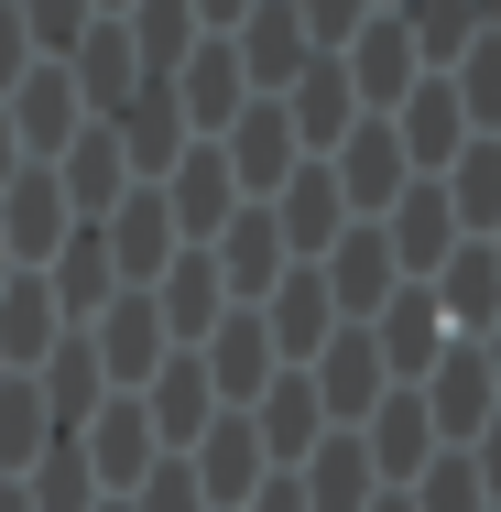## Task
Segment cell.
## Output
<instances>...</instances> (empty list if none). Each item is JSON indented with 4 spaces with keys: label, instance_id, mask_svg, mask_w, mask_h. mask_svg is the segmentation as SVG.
<instances>
[{
    "label": "cell",
    "instance_id": "8fae6325",
    "mask_svg": "<svg viewBox=\"0 0 501 512\" xmlns=\"http://www.w3.org/2000/svg\"><path fill=\"white\" fill-rule=\"evenodd\" d=\"M327 175H338V207H349V218H393V197L414 186V164H403L393 120H360V131L327 153Z\"/></svg>",
    "mask_w": 501,
    "mask_h": 512
},
{
    "label": "cell",
    "instance_id": "bcb514c9",
    "mask_svg": "<svg viewBox=\"0 0 501 512\" xmlns=\"http://www.w3.org/2000/svg\"><path fill=\"white\" fill-rule=\"evenodd\" d=\"M480 360H491V393H501V316L480 327Z\"/></svg>",
    "mask_w": 501,
    "mask_h": 512
},
{
    "label": "cell",
    "instance_id": "30bf717a",
    "mask_svg": "<svg viewBox=\"0 0 501 512\" xmlns=\"http://www.w3.org/2000/svg\"><path fill=\"white\" fill-rule=\"evenodd\" d=\"M425 393V414H436V447H469L480 425L501 414V393H491V360H480V338H447V360L414 382Z\"/></svg>",
    "mask_w": 501,
    "mask_h": 512
},
{
    "label": "cell",
    "instance_id": "f546056e",
    "mask_svg": "<svg viewBox=\"0 0 501 512\" xmlns=\"http://www.w3.org/2000/svg\"><path fill=\"white\" fill-rule=\"evenodd\" d=\"M44 284H55V306H66V327H88V316L120 295V273H109V240H99V218H77L66 229V251L44 262Z\"/></svg>",
    "mask_w": 501,
    "mask_h": 512
},
{
    "label": "cell",
    "instance_id": "5bb4252c",
    "mask_svg": "<svg viewBox=\"0 0 501 512\" xmlns=\"http://www.w3.org/2000/svg\"><path fill=\"white\" fill-rule=\"evenodd\" d=\"M393 142H403V164H414V175H447L480 131H469V109H458V88H447V77H414V99L393 109Z\"/></svg>",
    "mask_w": 501,
    "mask_h": 512
},
{
    "label": "cell",
    "instance_id": "52a82bcc",
    "mask_svg": "<svg viewBox=\"0 0 501 512\" xmlns=\"http://www.w3.org/2000/svg\"><path fill=\"white\" fill-rule=\"evenodd\" d=\"M0 120H11L22 164H55V153H66V142L88 131V99H77V77H66V66L44 55V66H33V77H22L11 99H0Z\"/></svg>",
    "mask_w": 501,
    "mask_h": 512
},
{
    "label": "cell",
    "instance_id": "8992f818",
    "mask_svg": "<svg viewBox=\"0 0 501 512\" xmlns=\"http://www.w3.org/2000/svg\"><path fill=\"white\" fill-rule=\"evenodd\" d=\"M66 229H77V207L55 186V164H22V175L0 186V251H11V273H44V262L66 251Z\"/></svg>",
    "mask_w": 501,
    "mask_h": 512
},
{
    "label": "cell",
    "instance_id": "7dc6e473",
    "mask_svg": "<svg viewBox=\"0 0 501 512\" xmlns=\"http://www.w3.org/2000/svg\"><path fill=\"white\" fill-rule=\"evenodd\" d=\"M11 175H22V142H11V120H0V186H11Z\"/></svg>",
    "mask_w": 501,
    "mask_h": 512
},
{
    "label": "cell",
    "instance_id": "484cf974",
    "mask_svg": "<svg viewBox=\"0 0 501 512\" xmlns=\"http://www.w3.org/2000/svg\"><path fill=\"white\" fill-rule=\"evenodd\" d=\"M251 436H262V458H273V469H305V458H316V436H327L316 382H305V371H273V393L251 404Z\"/></svg>",
    "mask_w": 501,
    "mask_h": 512
},
{
    "label": "cell",
    "instance_id": "9f6ffc18",
    "mask_svg": "<svg viewBox=\"0 0 501 512\" xmlns=\"http://www.w3.org/2000/svg\"><path fill=\"white\" fill-rule=\"evenodd\" d=\"M99 512H131V502H99Z\"/></svg>",
    "mask_w": 501,
    "mask_h": 512
},
{
    "label": "cell",
    "instance_id": "4dcf8cb0",
    "mask_svg": "<svg viewBox=\"0 0 501 512\" xmlns=\"http://www.w3.org/2000/svg\"><path fill=\"white\" fill-rule=\"evenodd\" d=\"M66 77H77V99H88V120H109V109L142 88V55H131V33L120 22H88V44L66 55Z\"/></svg>",
    "mask_w": 501,
    "mask_h": 512
},
{
    "label": "cell",
    "instance_id": "ba28073f",
    "mask_svg": "<svg viewBox=\"0 0 501 512\" xmlns=\"http://www.w3.org/2000/svg\"><path fill=\"white\" fill-rule=\"evenodd\" d=\"M349 436L371 447V480H382V491H414V480H425V458H436V414H425L414 382H393V393L371 404V425H349Z\"/></svg>",
    "mask_w": 501,
    "mask_h": 512
},
{
    "label": "cell",
    "instance_id": "d6a6232c",
    "mask_svg": "<svg viewBox=\"0 0 501 512\" xmlns=\"http://www.w3.org/2000/svg\"><path fill=\"white\" fill-rule=\"evenodd\" d=\"M436 186H447V207H458V240H491L501 229V142H469Z\"/></svg>",
    "mask_w": 501,
    "mask_h": 512
},
{
    "label": "cell",
    "instance_id": "f907efd6",
    "mask_svg": "<svg viewBox=\"0 0 501 512\" xmlns=\"http://www.w3.org/2000/svg\"><path fill=\"white\" fill-rule=\"evenodd\" d=\"M371 512H414V502H403V491H382V502H371Z\"/></svg>",
    "mask_w": 501,
    "mask_h": 512
},
{
    "label": "cell",
    "instance_id": "7a4b0ae2",
    "mask_svg": "<svg viewBox=\"0 0 501 512\" xmlns=\"http://www.w3.org/2000/svg\"><path fill=\"white\" fill-rule=\"evenodd\" d=\"M77 338H88V360H99V382H109V393H142V382H153V371L175 360V338H164L153 295H109V306L88 316Z\"/></svg>",
    "mask_w": 501,
    "mask_h": 512
},
{
    "label": "cell",
    "instance_id": "44dd1931",
    "mask_svg": "<svg viewBox=\"0 0 501 512\" xmlns=\"http://www.w3.org/2000/svg\"><path fill=\"white\" fill-rule=\"evenodd\" d=\"M262 327H273V360L284 371H305L327 338H338V306H327V284H316V262H295L273 295H262Z\"/></svg>",
    "mask_w": 501,
    "mask_h": 512
},
{
    "label": "cell",
    "instance_id": "681fc988",
    "mask_svg": "<svg viewBox=\"0 0 501 512\" xmlns=\"http://www.w3.org/2000/svg\"><path fill=\"white\" fill-rule=\"evenodd\" d=\"M469 11H480V33H501V0H469Z\"/></svg>",
    "mask_w": 501,
    "mask_h": 512
},
{
    "label": "cell",
    "instance_id": "1f68e13d",
    "mask_svg": "<svg viewBox=\"0 0 501 512\" xmlns=\"http://www.w3.org/2000/svg\"><path fill=\"white\" fill-rule=\"evenodd\" d=\"M120 33H131V55H142V77H153V88H175V66L207 44L186 0H131V11H120Z\"/></svg>",
    "mask_w": 501,
    "mask_h": 512
},
{
    "label": "cell",
    "instance_id": "d6986e66",
    "mask_svg": "<svg viewBox=\"0 0 501 512\" xmlns=\"http://www.w3.org/2000/svg\"><path fill=\"white\" fill-rule=\"evenodd\" d=\"M229 55H240V77H251V99H284L305 66H316V44H305V22L284 11V0H262V11L229 33Z\"/></svg>",
    "mask_w": 501,
    "mask_h": 512
},
{
    "label": "cell",
    "instance_id": "f1b7e54d",
    "mask_svg": "<svg viewBox=\"0 0 501 512\" xmlns=\"http://www.w3.org/2000/svg\"><path fill=\"white\" fill-rule=\"evenodd\" d=\"M295 480H305V502H316V512H371V502H382V480H371V447H360L349 425H327V436H316V458H305Z\"/></svg>",
    "mask_w": 501,
    "mask_h": 512
},
{
    "label": "cell",
    "instance_id": "5b68a950",
    "mask_svg": "<svg viewBox=\"0 0 501 512\" xmlns=\"http://www.w3.org/2000/svg\"><path fill=\"white\" fill-rule=\"evenodd\" d=\"M77 458H88L99 502H131V491H142V469L164 458V447H153V414H142V393H109V404L77 425Z\"/></svg>",
    "mask_w": 501,
    "mask_h": 512
},
{
    "label": "cell",
    "instance_id": "4fadbf2b",
    "mask_svg": "<svg viewBox=\"0 0 501 512\" xmlns=\"http://www.w3.org/2000/svg\"><path fill=\"white\" fill-rule=\"evenodd\" d=\"M382 240H393L403 284H436V273H447V251H458V207H447V186H436V175H414V186L393 197V218H382Z\"/></svg>",
    "mask_w": 501,
    "mask_h": 512
},
{
    "label": "cell",
    "instance_id": "d4e9b609",
    "mask_svg": "<svg viewBox=\"0 0 501 512\" xmlns=\"http://www.w3.org/2000/svg\"><path fill=\"white\" fill-rule=\"evenodd\" d=\"M153 316H164V338H175V349H207V327L229 316L218 262H207V251H175V262H164V284H153Z\"/></svg>",
    "mask_w": 501,
    "mask_h": 512
},
{
    "label": "cell",
    "instance_id": "7bdbcfd3",
    "mask_svg": "<svg viewBox=\"0 0 501 512\" xmlns=\"http://www.w3.org/2000/svg\"><path fill=\"white\" fill-rule=\"evenodd\" d=\"M469 469H480V491H491V512H501V414L469 436Z\"/></svg>",
    "mask_w": 501,
    "mask_h": 512
},
{
    "label": "cell",
    "instance_id": "9c48e42d",
    "mask_svg": "<svg viewBox=\"0 0 501 512\" xmlns=\"http://www.w3.org/2000/svg\"><path fill=\"white\" fill-rule=\"evenodd\" d=\"M218 153H229V175H240V197H251V207L273 197L295 164H316V153L295 142V120H284V99H251L229 131H218Z\"/></svg>",
    "mask_w": 501,
    "mask_h": 512
},
{
    "label": "cell",
    "instance_id": "836d02e7",
    "mask_svg": "<svg viewBox=\"0 0 501 512\" xmlns=\"http://www.w3.org/2000/svg\"><path fill=\"white\" fill-rule=\"evenodd\" d=\"M44 447H55V414H44V382H33V371H11V382H0V480H22V469L44 458Z\"/></svg>",
    "mask_w": 501,
    "mask_h": 512
},
{
    "label": "cell",
    "instance_id": "11a10c76",
    "mask_svg": "<svg viewBox=\"0 0 501 512\" xmlns=\"http://www.w3.org/2000/svg\"><path fill=\"white\" fill-rule=\"evenodd\" d=\"M491 262H501V229H491Z\"/></svg>",
    "mask_w": 501,
    "mask_h": 512
},
{
    "label": "cell",
    "instance_id": "e575fe53",
    "mask_svg": "<svg viewBox=\"0 0 501 512\" xmlns=\"http://www.w3.org/2000/svg\"><path fill=\"white\" fill-rule=\"evenodd\" d=\"M393 22L414 33V55H425V77H447V66H458V55L480 44V11H469V0H403Z\"/></svg>",
    "mask_w": 501,
    "mask_h": 512
},
{
    "label": "cell",
    "instance_id": "f35d334b",
    "mask_svg": "<svg viewBox=\"0 0 501 512\" xmlns=\"http://www.w3.org/2000/svg\"><path fill=\"white\" fill-rule=\"evenodd\" d=\"M11 11H22L33 55H55V66H66V55L88 44V22H99V0H11Z\"/></svg>",
    "mask_w": 501,
    "mask_h": 512
},
{
    "label": "cell",
    "instance_id": "8d00e7d4",
    "mask_svg": "<svg viewBox=\"0 0 501 512\" xmlns=\"http://www.w3.org/2000/svg\"><path fill=\"white\" fill-rule=\"evenodd\" d=\"M447 88H458V109H469V131L491 142V131H501V33H480V44L447 66Z\"/></svg>",
    "mask_w": 501,
    "mask_h": 512
},
{
    "label": "cell",
    "instance_id": "83f0119b",
    "mask_svg": "<svg viewBox=\"0 0 501 512\" xmlns=\"http://www.w3.org/2000/svg\"><path fill=\"white\" fill-rule=\"evenodd\" d=\"M55 186H66V207L77 218H109V207L131 197V164H120V142H109V120H88L66 153H55Z\"/></svg>",
    "mask_w": 501,
    "mask_h": 512
},
{
    "label": "cell",
    "instance_id": "3957f363",
    "mask_svg": "<svg viewBox=\"0 0 501 512\" xmlns=\"http://www.w3.org/2000/svg\"><path fill=\"white\" fill-rule=\"evenodd\" d=\"M153 197H164V218H175V240H186V251H207V240H218V229H229V218L251 207L218 142H186V153H175V175H164Z\"/></svg>",
    "mask_w": 501,
    "mask_h": 512
},
{
    "label": "cell",
    "instance_id": "f6af8a7d",
    "mask_svg": "<svg viewBox=\"0 0 501 512\" xmlns=\"http://www.w3.org/2000/svg\"><path fill=\"white\" fill-rule=\"evenodd\" d=\"M186 11H197V33H240V22L262 11V0H186Z\"/></svg>",
    "mask_w": 501,
    "mask_h": 512
},
{
    "label": "cell",
    "instance_id": "b9f144b4",
    "mask_svg": "<svg viewBox=\"0 0 501 512\" xmlns=\"http://www.w3.org/2000/svg\"><path fill=\"white\" fill-rule=\"evenodd\" d=\"M33 66H44V55H33V33H22V11L0 0V99H11V88H22Z\"/></svg>",
    "mask_w": 501,
    "mask_h": 512
},
{
    "label": "cell",
    "instance_id": "680465c9",
    "mask_svg": "<svg viewBox=\"0 0 501 512\" xmlns=\"http://www.w3.org/2000/svg\"><path fill=\"white\" fill-rule=\"evenodd\" d=\"M491 142H501V131H491Z\"/></svg>",
    "mask_w": 501,
    "mask_h": 512
},
{
    "label": "cell",
    "instance_id": "ffe728a7",
    "mask_svg": "<svg viewBox=\"0 0 501 512\" xmlns=\"http://www.w3.org/2000/svg\"><path fill=\"white\" fill-rule=\"evenodd\" d=\"M142 414H153V447L164 458H186L207 425H218V393H207V371H197V349H175L153 382H142Z\"/></svg>",
    "mask_w": 501,
    "mask_h": 512
},
{
    "label": "cell",
    "instance_id": "60d3db41",
    "mask_svg": "<svg viewBox=\"0 0 501 512\" xmlns=\"http://www.w3.org/2000/svg\"><path fill=\"white\" fill-rule=\"evenodd\" d=\"M284 11L305 22V44H316V55H338V44L371 22V0H284Z\"/></svg>",
    "mask_w": 501,
    "mask_h": 512
},
{
    "label": "cell",
    "instance_id": "db71d44e",
    "mask_svg": "<svg viewBox=\"0 0 501 512\" xmlns=\"http://www.w3.org/2000/svg\"><path fill=\"white\" fill-rule=\"evenodd\" d=\"M371 11H403V0H371Z\"/></svg>",
    "mask_w": 501,
    "mask_h": 512
},
{
    "label": "cell",
    "instance_id": "c3c4849f",
    "mask_svg": "<svg viewBox=\"0 0 501 512\" xmlns=\"http://www.w3.org/2000/svg\"><path fill=\"white\" fill-rule=\"evenodd\" d=\"M0 512H33V502H22V480H0Z\"/></svg>",
    "mask_w": 501,
    "mask_h": 512
},
{
    "label": "cell",
    "instance_id": "6da1fadb",
    "mask_svg": "<svg viewBox=\"0 0 501 512\" xmlns=\"http://www.w3.org/2000/svg\"><path fill=\"white\" fill-rule=\"evenodd\" d=\"M316 284H327V306H338V327H371V316L393 306V295H403V262H393V240H382V218H349V229L327 240Z\"/></svg>",
    "mask_w": 501,
    "mask_h": 512
},
{
    "label": "cell",
    "instance_id": "74e56055",
    "mask_svg": "<svg viewBox=\"0 0 501 512\" xmlns=\"http://www.w3.org/2000/svg\"><path fill=\"white\" fill-rule=\"evenodd\" d=\"M403 502H414V512H491V491H480L469 447H436V458H425V480H414Z\"/></svg>",
    "mask_w": 501,
    "mask_h": 512
},
{
    "label": "cell",
    "instance_id": "ac0fdd59",
    "mask_svg": "<svg viewBox=\"0 0 501 512\" xmlns=\"http://www.w3.org/2000/svg\"><path fill=\"white\" fill-rule=\"evenodd\" d=\"M262 207H273V229H284V262H327V240L349 229V207H338V175H327V164H295Z\"/></svg>",
    "mask_w": 501,
    "mask_h": 512
},
{
    "label": "cell",
    "instance_id": "277c9868",
    "mask_svg": "<svg viewBox=\"0 0 501 512\" xmlns=\"http://www.w3.org/2000/svg\"><path fill=\"white\" fill-rule=\"evenodd\" d=\"M197 371H207V393H218V414H251L262 393H273V327H262V306H229L218 327H207V349H197Z\"/></svg>",
    "mask_w": 501,
    "mask_h": 512
},
{
    "label": "cell",
    "instance_id": "4316f807",
    "mask_svg": "<svg viewBox=\"0 0 501 512\" xmlns=\"http://www.w3.org/2000/svg\"><path fill=\"white\" fill-rule=\"evenodd\" d=\"M425 295H436V316H447V338H480V327L501 316V262H491V240H458L447 273H436Z\"/></svg>",
    "mask_w": 501,
    "mask_h": 512
},
{
    "label": "cell",
    "instance_id": "2e32d148",
    "mask_svg": "<svg viewBox=\"0 0 501 512\" xmlns=\"http://www.w3.org/2000/svg\"><path fill=\"white\" fill-rule=\"evenodd\" d=\"M207 262H218V284H229V306H262L295 262H284V229H273V207H240L218 240H207Z\"/></svg>",
    "mask_w": 501,
    "mask_h": 512
},
{
    "label": "cell",
    "instance_id": "e0dca14e",
    "mask_svg": "<svg viewBox=\"0 0 501 512\" xmlns=\"http://www.w3.org/2000/svg\"><path fill=\"white\" fill-rule=\"evenodd\" d=\"M175 109H186V131L197 142H218L240 109H251V77H240V55H229V33H207L197 55L175 66Z\"/></svg>",
    "mask_w": 501,
    "mask_h": 512
},
{
    "label": "cell",
    "instance_id": "6f0895ef",
    "mask_svg": "<svg viewBox=\"0 0 501 512\" xmlns=\"http://www.w3.org/2000/svg\"><path fill=\"white\" fill-rule=\"evenodd\" d=\"M0 382H11V371H0Z\"/></svg>",
    "mask_w": 501,
    "mask_h": 512
},
{
    "label": "cell",
    "instance_id": "f5cc1de1",
    "mask_svg": "<svg viewBox=\"0 0 501 512\" xmlns=\"http://www.w3.org/2000/svg\"><path fill=\"white\" fill-rule=\"evenodd\" d=\"M0 284H11V251H0Z\"/></svg>",
    "mask_w": 501,
    "mask_h": 512
},
{
    "label": "cell",
    "instance_id": "ee69618b",
    "mask_svg": "<svg viewBox=\"0 0 501 512\" xmlns=\"http://www.w3.org/2000/svg\"><path fill=\"white\" fill-rule=\"evenodd\" d=\"M240 512H316V502H305V480H295V469H273V480H262Z\"/></svg>",
    "mask_w": 501,
    "mask_h": 512
},
{
    "label": "cell",
    "instance_id": "cb8c5ba5",
    "mask_svg": "<svg viewBox=\"0 0 501 512\" xmlns=\"http://www.w3.org/2000/svg\"><path fill=\"white\" fill-rule=\"evenodd\" d=\"M371 349H382V371H393V382H425V371L447 360V316H436V295H425V284H403L393 306L371 316Z\"/></svg>",
    "mask_w": 501,
    "mask_h": 512
},
{
    "label": "cell",
    "instance_id": "ab89813d",
    "mask_svg": "<svg viewBox=\"0 0 501 512\" xmlns=\"http://www.w3.org/2000/svg\"><path fill=\"white\" fill-rule=\"evenodd\" d=\"M131 512H207V491H197V469H186V458H153V469H142V491H131Z\"/></svg>",
    "mask_w": 501,
    "mask_h": 512
},
{
    "label": "cell",
    "instance_id": "816d5d0a",
    "mask_svg": "<svg viewBox=\"0 0 501 512\" xmlns=\"http://www.w3.org/2000/svg\"><path fill=\"white\" fill-rule=\"evenodd\" d=\"M120 11H131V0H99V22H120Z\"/></svg>",
    "mask_w": 501,
    "mask_h": 512
},
{
    "label": "cell",
    "instance_id": "603a6c76",
    "mask_svg": "<svg viewBox=\"0 0 501 512\" xmlns=\"http://www.w3.org/2000/svg\"><path fill=\"white\" fill-rule=\"evenodd\" d=\"M284 120H295V142H305V153L327 164V153H338V142L360 131V99H349V66H338V55H316V66H305L295 88H284Z\"/></svg>",
    "mask_w": 501,
    "mask_h": 512
},
{
    "label": "cell",
    "instance_id": "9a60e30c",
    "mask_svg": "<svg viewBox=\"0 0 501 512\" xmlns=\"http://www.w3.org/2000/svg\"><path fill=\"white\" fill-rule=\"evenodd\" d=\"M186 469H197V491H207V512H240L262 480H273V458H262V436H251V414H218L197 447H186Z\"/></svg>",
    "mask_w": 501,
    "mask_h": 512
},
{
    "label": "cell",
    "instance_id": "7c38bea8",
    "mask_svg": "<svg viewBox=\"0 0 501 512\" xmlns=\"http://www.w3.org/2000/svg\"><path fill=\"white\" fill-rule=\"evenodd\" d=\"M305 382H316V404L327 425H371V404L393 393V371H382V349H371V327H338L316 360H305Z\"/></svg>",
    "mask_w": 501,
    "mask_h": 512
},
{
    "label": "cell",
    "instance_id": "d590c367",
    "mask_svg": "<svg viewBox=\"0 0 501 512\" xmlns=\"http://www.w3.org/2000/svg\"><path fill=\"white\" fill-rule=\"evenodd\" d=\"M22 502H33V512H99V480H88L77 436H55V447L22 469Z\"/></svg>",
    "mask_w": 501,
    "mask_h": 512
},
{
    "label": "cell",
    "instance_id": "7402d4cb",
    "mask_svg": "<svg viewBox=\"0 0 501 512\" xmlns=\"http://www.w3.org/2000/svg\"><path fill=\"white\" fill-rule=\"evenodd\" d=\"M55 349H66L55 284H44V273H11V284H0V371H44Z\"/></svg>",
    "mask_w": 501,
    "mask_h": 512
}]
</instances>
